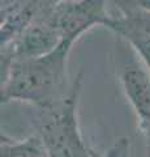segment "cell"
<instances>
[{"label":"cell","mask_w":150,"mask_h":157,"mask_svg":"<svg viewBox=\"0 0 150 157\" xmlns=\"http://www.w3.org/2000/svg\"><path fill=\"white\" fill-rule=\"evenodd\" d=\"M73 45L60 42L55 50L35 58L2 64V102H24L37 110L56 106L69 94L68 56Z\"/></svg>","instance_id":"cell-1"},{"label":"cell","mask_w":150,"mask_h":157,"mask_svg":"<svg viewBox=\"0 0 150 157\" xmlns=\"http://www.w3.org/2000/svg\"><path fill=\"white\" fill-rule=\"evenodd\" d=\"M82 73H79L73 85L61 102L46 110H37L34 126L42 137L50 157H98L85 143L77 117L81 93Z\"/></svg>","instance_id":"cell-2"},{"label":"cell","mask_w":150,"mask_h":157,"mask_svg":"<svg viewBox=\"0 0 150 157\" xmlns=\"http://www.w3.org/2000/svg\"><path fill=\"white\" fill-rule=\"evenodd\" d=\"M118 38L115 60L118 80L136 115L138 128L146 140L150 157V72L127 42Z\"/></svg>","instance_id":"cell-3"},{"label":"cell","mask_w":150,"mask_h":157,"mask_svg":"<svg viewBox=\"0 0 150 157\" xmlns=\"http://www.w3.org/2000/svg\"><path fill=\"white\" fill-rule=\"evenodd\" d=\"M110 0H60L47 12V17L59 33L61 42L75 43L97 25L108 24Z\"/></svg>","instance_id":"cell-4"},{"label":"cell","mask_w":150,"mask_h":157,"mask_svg":"<svg viewBox=\"0 0 150 157\" xmlns=\"http://www.w3.org/2000/svg\"><path fill=\"white\" fill-rule=\"evenodd\" d=\"M106 28L124 39L150 72V12L137 7H120Z\"/></svg>","instance_id":"cell-5"},{"label":"cell","mask_w":150,"mask_h":157,"mask_svg":"<svg viewBox=\"0 0 150 157\" xmlns=\"http://www.w3.org/2000/svg\"><path fill=\"white\" fill-rule=\"evenodd\" d=\"M0 157H50L42 137L35 132L21 140L2 135Z\"/></svg>","instance_id":"cell-6"},{"label":"cell","mask_w":150,"mask_h":157,"mask_svg":"<svg viewBox=\"0 0 150 157\" xmlns=\"http://www.w3.org/2000/svg\"><path fill=\"white\" fill-rule=\"evenodd\" d=\"M115 8L120 7H137L150 12V0H110Z\"/></svg>","instance_id":"cell-7"}]
</instances>
